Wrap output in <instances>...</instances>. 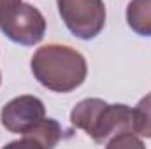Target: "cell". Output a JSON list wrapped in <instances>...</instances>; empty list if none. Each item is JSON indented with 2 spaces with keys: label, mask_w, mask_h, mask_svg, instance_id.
Wrapping results in <instances>:
<instances>
[{
  "label": "cell",
  "mask_w": 151,
  "mask_h": 149,
  "mask_svg": "<svg viewBox=\"0 0 151 149\" xmlns=\"http://www.w3.org/2000/svg\"><path fill=\"white\" fill-rule=\"evenodd\" d=\"M0 82H2V75H0Z\"/></svg>",
  "instance_id": "obj_10"
},
{
  "label": "cell",
  "mask_w": 151,
  "mask_h": 149,
  "mask_svg": "<svg viewBox=\"0 0 151 149\" xmlns=\"http://www.w3.org/2000/svg\"><path fill=\"white\" fill-rule=\"evenodd\" d=\"M0 32L19 46H35L46 35V19L35 5L18 2L0 9Z\"/></svg>",
  "instance_id": "obj_3"
},
{
  "label": "cell",
  "mask_w": 151,
  "mask_h": 149,
  "mask_svg": "<svg viewBox=\"0 0 151 149\" xmlns=\"http://www.w3.org/2000/svg\"><path fill=\"white\" fill-rule=\"evenodd\" d=\"M18 2H21V0H0V9L11 7V5H14V4H18Z\"/></svg>",
  "instance_id": "obj_9"
},
{
  "label": "cell",
  "mask_w": 151,
  "mask_h": 149,
  "mask_svg": "<svg viewBox=\"0 0 151 149\" xmlns=\"http://www.w3.org/2000/svg\"><path fill=\"white\" fill-rule=\"evenodd\" d=\"M135 133L142 139H151V93L139 100L134 109Z\"/></svg>",
  "instance_id": "obj_8"
},
{
  "label": "cell",
  "mask_w": 151,
  "mask_h": 149,
  "mask_svg": "<svg viewBox=\"0 0 151 149\" xmlns=\"http://www.w3.org/2000/svg\"><path fill=\"white\" fill-rule=\"evenodd\" d=\"M63 133H65V130H63V126L56 119L44 117L42 121H39L34 128H30L27 133H23L21 140L12 142L11 146H28V148L51 149L60 142Z\"/></svg>",
  "instance_id": "obj_6"
},
{
  "label": "cell",
  "mask_w": 151,
  "mask_h": 149,
  "mask_svg": "<svg viewBox=\"0 0 151 149\" xmlns=\"http://www.w3.org/2000/svg\"><path fill=\"white\" fill-rule=\"evenodd\" d=\"M46 117L42 100L34 95H21L7 102L0 111V123L11 133H27Z\"/></svg>",
  "instance_id": "obj_5"
},
{
  "label": "cell",
  "mask_w": 151,
  "mask_h": 149,
  "mask_svg": "<svg viewBox=\"0 0 151 149\" xmlns=\"http://www.w3.org/2000/svg\"><path fill=\"white\" fill-rule=\"evenodd\" d=\"M56 4L62 21L74 37L91 40L104 30V0H56Z\"/></svg>",
  "instance_id": "obj_4"
},
{
  "label": "cell",
  "mask_w": 151,
  "mask_h": 149,
  "mask_svg": "<svg viewBox=\"0 0 151 149\" xmlns=\"http://www.w3.org/2000/svg\"><path fill=\"white\" fill-rule=\"evenodd\" d=\"M70 123L97 144L106 148H144L135 133L134 109L125 104H107L102 98H84L70 112Z\"/></svg>",
  "instance_id": "obj_1"
},
{
  "label": "cell",
  "mask_w": 151,
  "mask_h": 149,
  "mask_svg": "<svg viewBox=\"0 0 151 149\" xmlns=\"http://www.w3.org/2000/svg\"><path fill=\"white\" fill-rule=\"evenodd\" d=\"M128 27L142 37H151V0H130L127 5Z\"/></svg>",
  "instance_id": "obj_7"
},
{
  "label": "cell",
  "mask_w": 151,
  "mask_h": 149,
  "mask_svg": "<svg viewBox=\"0 0 151 149\" xmlns=\"http://www.w3.org/2000/svg\"><path fill=\"white\" fill-rule=\"evenodd\" d=\"M32 74L39 82L56 93H69L79 88L86 75V58L65 44H47L32 56Z\"/></svg>",
  "instance_id": "obj_2"
}]
</instances>
